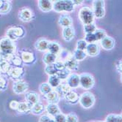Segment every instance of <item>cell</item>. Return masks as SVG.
I'll return each instance as SVG.
<instances>
[{"mask_svg": "<svg viewBox=\"0 0 122 122\" xmlns=\"http://www.w3.org/2000/svg\"><path fill=\"white\" fill-rule=\"evenodd\" d=\"M16 51V44L13 41L7 37L0 39V53L5 57V60L9 61Z\"/></svg>", "mask_w": 122, "mask_h": 122, "instance_id": "1", "label": "cell"}, {"mask_svg": "<svg viewBox=\"0 0 122 122\" xmlns=\"http://www.w3.org/2000/svg\"><path fill=\"white\" fill-rule=\"evenodd\" d=\"M75 5L71 0H57L53 2V10L57 13H72Z\"/></svg>", "mask_w": 122, "mask_h": 122, "instance_id": "2", "label": "cell"}, {"mask_svg": "<svg viewBox=\"0 0 122 122\" xmlns=\"http://www.w3.org/2000/svg\"><path fill=\"white\" fill-rule=\"evenodd\" d=\"M78 16L80 20L84 25L93 24L96 18L92 9L87 6H84L80 8Z\"/></svg>", "mask_w": 122, "mask_h": 122, "instance_id": "3", "label": "cell"}, {"mask_svg": "<svg viewBox=\"0 0 122 122\" xmlns=\"http://www.w3.org/2000/svg\"><path fill=\"white\" fill-rule=\"evenodd\" d=\"M26 34L25 29L22 26H14L10 27L6 31V37L9 38L13 42L21 39L24 37Z\"/></svg>", "mask_w": 122, "mask_h": 122, "instance_id": "4", "label": "cell"}, {"mask_svg": "<svg viewBox=\"0 0 122 122\" xmlns=\"http://www.w3.org/2000/svg\"><path fill=\"white\" fill-rule=\"evenodd\" d=\"M95 84V79L90 73H82L80 75V86L85 90H90Z\"/></svg>", "mask_w": 122, "mask_h": 122, "instance_id": "5", "label": "cell"}, {"mask_svg": "<svg viewBox=\"0 0 122 122\" xmlns=\"http://www.w3.org/2000/svg\"><path fill=\"white\" fill-rule=\"evenodd\" d=\"M95 101L96 98L93 94L89 92H86L80 95L79 102L83 108L89 109L94 105Z\"/></svg>", "mask_w": 122, "mask_h": 122, "instance_id": "6", "label": "cell"}, {"mask_svg": "<svg viewBox=\"0 0 122 122\" xmlns=\"http://www.w3.org/2000/svg\"><path fill=\"white\" fill-rule=\"evenodd\" d=\"M105 3L102 0H94L92 4V10L96 18H102L105 15Z\"/></svg>", "mask_w": 122, "mask_h": 122, "instance_id": "7", "label": "cell"}, {"mask_svg": "<svg viewBox=\"0 0 122 122\" xmlns=\"http://www.w3.org/2000/svg\"><path fill=\"white\" fill-rule=\"evenodd\" d=\"M18 17L23 22H29L35 18L34 12L29 7H23L19 10Z\"/></svg>", "mask_w": 122, "mask_h": 122, "instance_id": "8", "label": "cell"}, {"mask_svg": "<svg viewBox=\"0 0 122 122\" xmlns=\"http://www.w3.org/2000/svg\"><path fill=\"white\" fill-rule=\"evenodd\" d=\"M13 92L16 94H26L29 89V84L27 82L24 81H14L13 86H12Z\"/></svg>", "mask_w": 122, "mask_h": 122, "instance_id": "9", "label": "cell"}, {"mask_svg": "<svg viewBox=\"0 0 122 122\" xmlns=\"http://www.w3.org/2000/svg\"><path fill=\"white\" fill-rule=\"evenodd\" d=\"M24 70L22 66H13L7 76L14 81H21L24 75Z\"/></svg>", "mask_w": 122, "mask_h": 122, "instance_id": "10", "label": "cell"}, {"mask_svg": "<svg viewBox=\"0 0 122 122\" xmlns=\"http://www.w3.org/2000/svg\"><path fill=\"white\" fill-rule=\"evenodd\" d=\"M63 62L65 68L70 71H74L77 70L79 66V61H77L71 53L68 56H66V58L63 60Z\"/></svg>", "mask_w": 122, "mask_h": 122, "instance_id": "11", "label": "cell"}, {"mask_svg": "<svg viewBox=\"0 0 122 122\" xmlns=\"http://www.w3.org/2000/svg\"><path fill=\"white\" fill-rule=\"evenodd\" d=\"M66 83L69 86L71 89L80 87V75L76 73H71L66 80Z\"/></svg>", "mask_w": 122, "mask_h": 122, "instance_id": "12", "label": "cell"}, {"mask_svg": "<svg viewBox=\"0 0 122 122\" xmlns=\"http://www.w3.org/2000/svg\"><path fill=\"white\" fill-rule=\"evenodd\" d=\"M100 44L103 49L106 51H110L114 48L116 45V41L113 37L107 35L103 40L100 41Z\"/></svg>", "mask_w": 122, "mask_h": 122, "instance_id": "13", "label": "cell"}, {"mask_svg": "<svg viewBox=\"0 0 122 122\" xmlns=\"http://www.w3.org/2000/svg\"><path fill=\"white\" fill-rule=\"evenodd\" d=\"M58 24L63 28L71 27L72 26V24H73V20L69 14L64 13V14H62L59 17Z\"/></svg>", "mask_w": 122, "mask_h": 122, "instance_id": "14", "label": "cell"}, {"mask_svg": "<svg viewBox=\"0 0 122 122\" xmlns=\"http://www.w3.org/2000/svg\"><path fill=\"white\" fill-rule=\"evenodd\" d=\"M85 52L87 56L94 57L96 56L100 53V48L99 46L96 42L95 43H91V44H87V48L85 50Z\"/></svg>", "mask_w": 122, "mask_h": 122, "instance_id": "15", "label": "cell"}, {"mask_svg": "<svg viewBox=\"0 0 122 122\" xmlns=\"http://www.w3.org/2000/svg\"><path fill=\"white\" fill-rule=\"evenodd\" d=\"M25 99L27 102L31 105H34L40 102V96L35 92H28L25 94Z\"/></svg>", "mask_w": 122, "mask_h": 122, "instance_id": "16", "label": "cell"}, {"mask_svg": "<svg viewBox=\"0 0 122 122\" xmlns=\"http://www.w3.org/2000/svg\"><path fill=\"white\" fill-rule=\"evenodd\" d=\"M21 58L24 64L29 65L35 61V56L32 52L23 51L21 53Z\"/></svg>", "mask_w": 122, "mask_h": 122, "instance_id": "17", "label": "cell"}, {"mask_svg": "<svg viewBox=\"0 0 122 122\" xmlns=\"http://www.w3.org/2000/svg\"><path fill=\"white\" fill-rule=\"evenodd\" d=\"M62 36L65 42H71L75 37V30L73 26L63 28L62 31Z\"/></svg>", "mask_w": 122, "mask_h": 122, "instance_id": "18", "label": "cell"}, {"mask_svg": "<svg viewBox=\"0 0 122 122\" xmlns=\"http://www.w3.org/2000/svg\"><path fill=\"white\" fill-rule=\"evenodd\" d=\"M49 43V41L47 40L46 39L40 38L35 42L34 47L37 51L40 52H45L48 49Z\"/></svg>", "mask_w": 122, "mask_h": 122, "instance_id": "19", "label": "cell"}, {"mask_svg": "<svg viewBox=\"0 0 122 122\" xmlns=\"http://www.w3.org/2000/svg\"><path fill=\"white\" fill-rule=\"evenodd\" d=\"M39 9L44 13H49L53 10V1L48 0H39L38 2Z\"/></svg>", "mask_w": 122, "mask_h": 122, "instance_id": "20", "label": "cell"}, {"mask_svg": "<svg viewBox=\"0 0 122 122\" xmlns=\"http://www.w3.org/2000/svg\"><path fill=\"white\" fill-rule=\"evenodd\" d=\"M80 95L77 94L76 92L74 91H70L65 96V99L66 102H67L69 104L71 105H75L77 102H79L80 100Z\"/></svg>", "mask_w": 122, "mask_h": 122, "instance_id": "21", "label": "cell"}, {"mask_svg": "<svg viewBox=\"0 0 122 122\" xmlns=\"http://www.w3.org/2000/svg\"><path fill=\"white\" fill-rule=\"evenodd\" d=\"M48 52L53 53L54 55L59 56V54L62 51V48L60 44L56 41H49V46H48Z\"/></svg>", "mask_w": 122, "mask_h": 122, "instance_id": "22", "label": "cell"}, {"mask_svg": "<svg viewBox=\"0 0 122 122\" xmlns=\"http://www.w3.org/2000/svg\"><path fill=\"white\" fill-rule=\"evenodd\" d=\"M58 60V56L51 53L49 52L45 53V54L43 56V61L46 65L54 64Z\"/></svg>", "mask_w": 122, "mask_h": 122, "instance_id": "23", "label": "cell"}, {"mask_svg": "<svg viewBox=\"0 0 122 122\" xmlns=\"http://www.w3.org/2000/svg\"><path fill=\"white\" fill-rule=\"evenodd\" d=\"M45 110L47 112V114L53 118L55 116H57L58 114L61 113V110L59 106L58 105V104H48Z\"/></svg>", "mask_w": 122, "mask_h": 122, "instance_id": "24", "label": "cell"}, {"mask_svg": "<svg viewBox=\"0 0 122 122\" xmlns=\"http://www.w3.org/2000/svg\"><path fill=\"white\" fill-rule=\"evenodd\" d=\"M57 92V93L59 94L60 98L65 97V96L70 91H71V88L69 87V86L66 83H62L58 88H56L54 89Z\"/></svg>", "mask_w": 122, "mask_h": 122, "instance_id": "25", "label": "cell"}, {"mask_svg": "<svg viewBox=\"0 0 122 122\" xmlns=\"http://www.w3.org/2000/svg\"><path fill=\"white\" fill-rule=\"evenodd\" d=\"M45 98L49 104H58L60 99V97L55 90H53L46 96H45Z\"/></svg>", "mask_w": 122, "mask_h": 122, "instance_id": "26", "label": "cell"}, {"mask_svg": "<svg viewBox=\"0 0 122 122\" xmlns=\"http://www.w3.org/2000/svg\"><path fill=\"white\" fill-rule=\"evenodd\" d=\"M32 107V105L27 102H19L18 107L16 110L19 113H31Z\"/></svg>", "mask_w": 122, "mask_h": 122, "instance_id": "27", "label": "cell"}, {"mask_svg": "<svg viewBox=\"0 0 122 122\" xmlns=\"http://www.w3.org/2000/svg\"><path fill=\"white\" fill-rule=\"evenodd\" d=\"M48 83L52 88H54L55 89V88H58L62 83V81L60 79V77L57 75H51V76H49Z\"/></svg>", "mask_w": 122, "mask_h": 122, "instance_id": "28", "label": "cell"}, {"mask_svg": "<svg viewBox=\"0 0 122 122\" xmlns=\"http://www.w3.org/2000/svg\"><path fill=\"white\" fill-rule=\"evenodd\" d=\"M45 109H46V107H44V105L41 102H38L34 105H32L31 113L34 115H36V116L41 115L43 113L44 110H45Z\"/></svg>", "mask_w": 122, "mask_h": 122, "instance_id": "29", "label": "cell"}, {"mask_svg": "<svg viewBox=\"0 0 122 122\" xmlns=\"http://www.w3.org/2000/svg\"><path fill=\"white\" fill-rule=\"evenodd\" d=\"M54 89L49 86V84L48 83H42L39 86V92L44 97L46 96L48 94H49Z\"/></svg>", "mask_w": 122, "mask_h": 122, "instance_id": "30", "label": "cell"}, {"mask_svg": "<svg viewBox=\"0 0 122 122\" xmlns=\"http://www.w3.org/2000/svg\"><path fill=\"white\" fill-rule=\"evenodd\" d=\"M72 56H74V58L77 61H83L86 57H87V53L85 51H80V50H77L75 49Z\"/></svg>", "mask_w": 122, "mask_h": 122, "instance_id": "31", "label": "cell"}, {"mask_svg": "<svg viewBox=\"0 0 122 122\" xmlns=\"http://www.w3.org/2000/svg\"><path fill=\"white\" fill-rule=\"evenodd\" d=\"M12 67H13V66L10 64V63L7 61H5L0 64V72H1L2 75H7L10 70L12 69Z\"/></svg>", "mask_w": 122, "mask_h": 122, "instance_id": "32", "label": "cell"}, {"mask_svg": "<svg viewBox=\"0 0 122 122\" xmlns=\"http://www.w3.org/2000/svg\"><path fill=\"white\" fill-rule=\"evenodd\" d=\"M9 62L13 66H21L22 64H23V61H22L21 56H17L16 54H14L12 56V58L10 59Z\"/></svg>", "mask_w": 122, "mask_h": 122, "instance_id": "33", "label": "cell"}, {"mask_svg": "<svg viewBox=\"0 0 122 122\" xmlns=\"http://www.w3.org/2000/svg\"><path fill=\"white\" fill-rule=\"evenodd\" d=\"M95 37H96V42L99 41L100 42L102 40H103L106 36H107V33L106 31L102 29H98L96 30V31L93 33Z\"/></svg>", "mask_w": 122, "mask_h": 122, "instance_id": "34", "label": "cell"}, {"mask_svg": "<svg viewBox=\"0 0 122 122\" xmlns=\"http://www.w3.org/2000/svg\"><path fill=\"white\" fill-rule=\"evenodd\" d=\"M11 8H12L11 3L7 1H4L3 5L0 7V14H7L10 13Z\"/></svg>", "mask_w": 122, "mask_h": 122, "instance_id": "35", "label": "cell"}, {"mask_svg": "<svg viewBox=\"0 0 122 122\" xmlns=\"http://www.w3.org/2000/svg\"><path fill=\"white\" fill-rule=\"evenodd\" d=\"M83 29H84V32L86 34H93V33L96 31V30L97 29L96 25L95 24V23L93 24H87V25H84L83 26Z\"/></svg>", "mask_w": 122, "mask_h": 122, "instance_id": "36", "label": "cell"}, {"mask_svg": "<svg viewBox=\"0 0 122 122\" xmlns=\"http://www.w3.org/2000/svg\"><path fill=\"white\" fill-rule=\"evenodd\" d=\"M70 75H71V71L69 70L68 69H66V68H65L60 71H58L57 73V75L60 77V79L61 81L67 80V78Z\"/></svg>", "mask_w": 122, "mask_h": 122, "instance_id": "37", "label": "cell"}, {"mask_svg": "<svg viewBox=\"0 0 122 122\" xmlns=\"http://www.w3.org/2000/svg\"><path fill=\"white\" fill-rule=\"evenodd\" d=\"M44 70H45V72H46L49 76L57 75V73H58V70H57L56 67H55L54 64L46 65Z\"/></svg>", "mask_w": 122, "mask_h": 122, "instance_id": "38", "label": "cell"}, {"mask_svg": "<svg viewBox=\"0 0 122 122\" xmlns=\"http://www.w3.org/2000/svg\"><path fill=\"white\" fill-rule=\"evenodd\" d=\"M87 42L84 39H82V40H78L76 42V49L85 51V50L87 48Z\"/></svg>", "mask_w": 122, "mask_h": 122, "instance_id": "39", "label": "cell"}, {"mask_svg": "<svg viewBox=\"0 0 122 122\" xmlns=\"http://www.w3.org/2000/svg\"><path fill=\"white\" fill-rule=\"evenodd\" d=\"M38 122H55V121H54V118L50 116L49 115L43 114L40 117Z\"/></svg>", "mask_w": 122, "mask_h": 122, "instance_id": "40", "label": "cell"}, {"mask_svg": "<svg viewBox=\"0 0 122 122\" xmlns=\"http://www.w3.org/2000/svg\"><path fill=\"white\" fill-rule=\"evenodd\" d=\"M79 118L74 113H70L66 115V122H78Z\"/></svg>", "mask_w": 122, "mask_h": 122, "instance_id": "41", "label": "cell"}, {"mask_svg": "<svg viewBox=\"0 0 122 122\" xmlns=\"http://www.w3.org/2000/svg\"><path fill=\"white\" fill-rule=\"evenodd\" d=\"M87 44H91V43H95L96 42V37L94 34H86L85 35V39H84Z\"/></svg>", "mask_w": 122, "mask_h": 122, "instance_id": "42", "label": "cell"}, {"mask_svg": "<svg viewBox=\"0 0 122 122\" xmlns=\"http://www.w3.org/2000/svg\"><path fill=\"white\" fill-rule=\"evenodd\" d=\"M8 86L7 83V80L5 77H2L1 79H0V92H5L7 90Z\"/></svg>", "mask_w": 122, "mask_h": 122, "instance_id": "43", "label": "cell"}, {"mask_svg": "<svg viewBox=\"0 0 122 122\" xmlns=\"http://www.w3.org/2000/svg\"><path fill=\"white\" fill-rule=\"evenodd\" d=\"M55 122H66V116L63 113H60L54 117Z\"/></svg>", "mask_w": 122, "mask_h": 122, "instance_id": "44", "label": "cell"}, {"mask_svg": "<svg viewBox=\"0 0 122 122\" xmlns=\"http://www.w3.org/2000/svg\"><path fill=\"white\" fill-rule=\"evenodd\" d=\"M54 65L55 67H56L58 72V71H60V70H63V69L65 68V64H64V62H63V61H62V60H59V59H58L56 62H55V63L54 64Z\"/></svg>", "mask_w": 122, "mask_h": 122, "instance_id": "45", "label": "cell"}, {"mask_svg": "<svg viewBox=\"0 0 122 122\" xmlns=\"http://www.w3.org/2000/svg\"><path fill=\"white\" fill-rule=\"evenodd\" d=\"M116 114H109L106 118L105 122H116Z\"/></svg>", "mask_w": 122, "mask_h": 122, "instance_id": "46", "label": "cell"}, {"mask_svg": "<svg viewBox=\"0 0 122 122\" xmlns=\"http://www.w3.org/2000/svg\"><path fill=\"white\" fill-rule=\"evenodd\" d=\"M18 104H19V102H17L16 100H12L10 102L9 106L12 110H16L18 107Z\"/></svg>", "mask_w": 122, "mask_h": 122, "instance_id": "47", "label": "cell"}, {"mask_svg": "<svg viewBox=\"0 0 122 122\" xmlns=\"http://www.w3.org/2000/svg\"><path fill=\"white\" fill-rule=\"evenodd\" d=\"M116 69L118 72L122 74V60L119 61L116 64Z\"/></svg>", "mask_w": 122, "mask_h": 122, "instance_id": "48", "label": "cell"}, {"mask_svg": "<svg viewBox=\"0 0 122 122\" xmlns=\"http://www.w3.org/2000/svg\"><path fill=\"white\" fill-rule=\"evenodd\" d=\"M83 2H84V1H82V0H74L73 1V3H74V5H75V7L76 6H78V5H81L82 4H83Z\"/></svg>", "mask_w": 122, "mask_h": 122, "instance_id": "49", "label": "cell"}, {"mask_svg": "<svg viewBox=\"0 0 122 122\" xmlns=\"http://www.w3.org/2000/svg\"><path fill=\"white\" fill-rule=\"evenodd\" d=\"M116 122H122V115H117Z\"/></svg>", "mask_w": 122, "mask_h": 122, "instance_id": "50", "label": "cell"}, {"mask_svg": "<svg viewBox=\"0 0 122 122\" xmlns=\"http://www.w3.org/2000/svg\"><path fill=\"white\" fill-rule=\"evenodd\" d=\"M6 60H5V57L2 56V55L0 53V64H1L2 62H4V61H5Z\"/></svg>", "mask_w": 122, "mask_h": 122, "instance_id": "51", "label": "cell"}, {"mask_svg": "<svg viewBox=\"0 0 122 122\" xmlns=\"http://www.w3.org/2000/svg\"><path fill=\"white\" fill-rule=\"evenodd\" d=\"M3 2H4V1H2V0H0V7H1L2 5H3Z\"/></svg>", "mask_w": 122, "mask_h": 122, "instance_id": "52", "label": "cell"}, {"mask_svg": "<svg viewBox=\"0 0 122 122\" xmlns=\"http://www.w3.org/2000/svg\"><path fill=\"white\" fill-rule=\"evenodd\" d=\"M2 77H3V76H2V74L1 73V72H0V79H1Z\"/></svg>", "mask_w": 122, "mask_h": 122, "instance_id": "53", "label": "cell"}, {"mask_svg": "<svg viewBox=\"0 0 122 122\" xmlns=\"http://www.w3.org/2000/svg\"><path fill=\"white\" fill-rule=\"evenodd\" d=\"M121 83H122V74H121Z\"/></svg>", "mask_w": 122, "mask_h": 122, "instance_id": "54", "label": "cell"}, {"mask_svg": "<svg viewBox=\"0 0 122 122\" xmlns=\"http://www.w3.org/2000/svg\"><path fill=\"white\" fill-rule=\"evenodd\" d=\"M97 122H105V121H97Z\"/></svg>", "mask_w": 122, "mask_h": 122, "instance_id": "55", "label": "cell"}]
</instances>
